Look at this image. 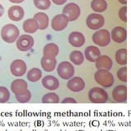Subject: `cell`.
<instances>
[{
  "mask_svg": "<svg viewBox=\"0 0 131 131\" xmlns=\"http://www.w3.org/2000/svg\"><path fill=\"white\" fill-rule=\"evenodd\" d=\"M116 75L119 81L123 82V83H126L127 82V67L126 66L121 67V68L117 71Z\"/></svg>",
  "mask_w": 131,
  "mask_h": 131,
  "instance_id": "cell-32",
  "label": "cell"
},
{
  "mask_svg": "<svg viewBox=\"0 0 131 131\" xmlns=\"http://www.w3.org/2000/svg\"><path fill=\"white\" fill-rule=\"evenodd\" d=\"M8 1L13 3H23L25 0H8Z\"/></svg>",
  "mask_w": 131,
  "mask_h": 131,
  "instance_id": "cell-36",
  "label": "cell"
},
{
  "mask_svg": "<svg viewBox=\"0 0 131 131\" xmlns=\"http://www.w3.org/2000/svg\"><path fill=\"white\" fill-rule=\"evenodd\" d=\"M22 29L26 33L28 34H33L37 31L39 29L38 22L34 18H29V19L25 20L23 24H22Z\"/></svg>",
  "mask_w": 131,
  "mask_h": 131,
  "instance_id": "cell-21",
  "label": "cell"
},
{
  "mask_svg": "<svg viewBox=\"0 0 131 131\" xmlns=\"http://www.w3.org/2000/svg\"><path fill=\"white\" fill-rule=\"evenodd\" d=\"M27 78L28 81L31 82V83H36V82H38L40 79H41L42 72H41V70L38 68H32L27 72Z\"/></svg>",
  "mask_w": 131,
  "mask_h": 131,
  "instance_id": "cell-27",
  "label": "cell"
},
{
  "mask_svg": "<svg viewBox=\"0 0 131 131\" xmlns=\"http://www.w3.org/2000/svg\"><path fill=\"white\" fill-rule=\"evenodd\" d=\"M34 5L40 10H47L51 5V0H33Z\"/></svg>",
  "mask_w": 131,
  "mask_h": 131,
  "instance_id": "cell-30",
  "label": "cell"
},
{
  "mask_svg": "<svg viewBox=\"0 0 131 131\" xmlns=\"http://www.w3.org/2000/svg\"><path fill=\"white\" fill-rule=\"evenodd\" d=\"M34 46V38L30 34H24L17 40V48L21 52H27Z\"/></svg>",
  "mask_w": 131,
  "mask_h": 131,
  "instance_id": "cell-8",
  "label": "cell"
},
{
  "mask_svg": "<svg viewBox=\"0 0 131 131\" xmlns=\"http://www.w3.org/2000/svg\"><path fill=\"white\" fill-rule=\"evenodd\" d=\"M112 98L115 102L125 103L127 102V87L125 85H118L112 91Z\"/></svg>",
  "mask_w": 131,
  "mask_h": 131,
  "instance_id": "cell-11",
  "label": "cell"
},
{
  "mask_svg": "<svg viewBox=\"0 0 131 131\" xmlns=\"http://www.w3.org/2000/svg\"><path fill=\"white\" fill-rule=\"evenodd\" d=\"M3 13H4V7H3L2 4H0V17H1Z\"/></svg>",
  "mask_w": 131,
  "mask_h": 131,
  "instance_id": "cell-37",
  "label": "cell"
},
{
  "mask_svg": "<svg viewBox=\"0 0 131 131\" xmlns=\"http://www.w3.org/2000/svg\"><path fill=\"white\" fill-rule=\"evenodd\" d=\"M118 2L122 5H126L127 4V0H118Z\"/></svg>",
  "mask_w": 131,
  "mask_h": 131,
  "instance_id": "cell-38",
  "label": "cell"
},
{
  "mask_svg": "<svg viewBox=\"0 0 131 131\" xmlns=\"http://www.w3.org/2000/svg\"><path fill=\"white\" fill-rule=\"evenodd\" d=\"M94 79L96 83L106 88L112 87L115 83L113 74L110 72V70L104 69H97V71L94 74Z\"/></svg>",
  "mask_w": 131,
  "mask_h": 131,
  "instance_id": "cell-1",
  "label": "cell"
},
{
  "mask_svg": "<svg viewBox=\"0 0 131 131\" xmlns=\"http://www.w3.org/2000/svg\"><path fill=\"white\" fill-rule=\"evenodd\" d=\"M16 96V99L18 102L20 103H27L29 102L31 99V92L30 90H27L26 92H24L21 94H18V95H15Z\"/></svg>",
  "mask_w": 131,
  "mask_h": 131,
  "instance_id": "cell-29",
  "label": "cell"
},
{
  "mask_svg": "<svg viewBox=\"0 0 131 131\" xmlns=\"http://www.w3.org/2000/svg\"><path fill=\"white\" fill-rule=\"evenodd\" d=\"M25 12L24 9L21 6L14 5L9 7L7 11V16L9 19L13 21H19L24 17Z\"/></svg>",
  "mask_w": 131,
  "mask_h": 131,
  "instance_id": "cell-15",
  "label": "cell"
},
{
  "mask_svg": "<svg viewBox=\"0 0 131 131\" xmlns=\"http://www.w3.org/2000/svg\"><path fill=\"white\" fill-rule=\"evenodd\" d=\"M59 53V48L54 43H49L43 49V56L50 58H56Z\"/></svg>",
  "mask_w": 131,
  "mask_h": 131,
  "instance_id": "cell-22",
  "label": "cell"
},
{
  "mask_svg": "<svg viewBox=\"0 0 131 131\" xmlns=\"http://www.w3.org/2000/svg\"><path fill=\"white\" fill-rule=\"evenodd\" d=\"M88 99L92 103L102 104L107 102L109 96L106 90L99 87H95L90 89L88 92Z\"/></svg>",
  "mask_w": 131,
  "mask_h": 131,
  "instance_id": "cell-3",
  "label": "cell"
},
{
  "mask_svg": "<svg viewBox=\"0 0 131 131\" xmlns=\"http://www.w3.org/2000/svg\"><path fill=\"white\" fill-rule=\"evenodd\" d=\"M86 24H87V27L89 29L93 30V31H96V30L101 29L104 26L105 18L100 13H91L87 17Z\"/></svg>",
  "mask_w": 131,
  "mask_h": 131,
  "instance_id": "cell-6",
  "label": "cell"
},
{
  "mask_svg": "<svg viewBox=\"0 0 131 131\" xmlns=\"http://www.w3.org/2000/svg\"><path fill=\"white\" fill-rule=\"evenodd\" d=\"M20 35V31L17 26L13 24H7L1 29V38L4 42L12 44L17 41Z\"/></svg>",
  "mask_w": 131,
  "mask_h": 131,
  "instance_id": "cell-2",
  "label": "cell"
},
{
  "mask_svg": "<svg viewBox=\"0 0 131 131\" xmlns=\"http://www.w3.org/2000/svg\"><path fill=\"white\" fill-rule=\"evenodd\" d=\"M28 89L27 83L24 79H15L11 83V91L15 95L21 94Z\"/></svg>",
  "mask_w": 131,
  "mask_h": 131,
  "instance_id": "cell-17",
  "label": "cell"
},
{
  "mask_svg": "<svg viewBox=\"0 0 131 131\" xmlns=\"http://www.w3.org/2000/svg\"><path fill=\"white\" fill-rule=\"evenodd\" d=\"M10 99V92L6 87L0 86V103H6Z\"/></svg>",
  "mask_w": 131,
  "mask_h": 131,
  "instance_id": "cell-31",
  "label": "cell"
},
{
  "mask_svg": "<svg viewBox=\"0 0 131 131\" xmlns=\"http://www.w3.org/2000/svg\"><path fill=\"white\" fill-rule=\"evenodd\" d=\"M107 7L106 0H92L91 2V8L95 13H102L107 9Z\"/></svg>",
  "mask_w": 131,
  "mask_h": 131,
  "instance_id": "cell-24",
  "label": "cell"
},
{
  "mask_svg": "<svg viewBox=\"0 0 131 131\" xmlns=\"http://www.w3.org/2000/svg\"><path fill=\"white\" fill-rule=\"evenodd\" d=\"M111 36L115 43H123L127 40V31L123 27H115L112 29Z\"/></svg>",
  "mask_w": 131,
  "mask_h": 131,
  "instance_id": "cell-13",
  "label": "cell"
},
{
  "mask_svg": "<svg viewBox=\"0 0 131 131\" xmlns=\"http://www.w3.org/2000/svg\"><path fill=\"white\" fill-rule=\"evenodd\" d=\"M61 102L63 103V104H69V103H71V104H76L77 101L74 98H73V97H66V98L63 99Z\"/></svg>",
  "mask_w": 131,
  "mask_h": 131,
  "instance_id": "cell-34",
  "label": "cell"
},
{
  "mask_svg": "<svg viewBox=\"0 0 131 131\" xmlns=\"http://www.w3.org/2000/svg\"><path fill=\"white\" fill-rule=\"evenodd\" d=\"M34 19H36L38 22L39 30H46L49 27L50 19L46 13H37L34 15Z\"/></svg>",
  "mask_w": 131,
  "mask_h": 131,
  "instance_id": "cell-23",
  "label": "cell"
},
{
  "mask_svg": "<svg viewBox=\"0 0 131 131\" xmlns=\"http://www.w3.org/2000/svg\"><path fill=\"white\" fill-rule=\"evenodd\" d=\"M92 40L96 46L100 47H106L111 43V32L106 29L96 30L95 33H93Z\"/></svg>",
  "mask_w": 131,
  "mask_h": 131,
  "instance_id": "cell-4",
  "label": "cell"
},
{
  "mask_svg": "<svg viewBox=\"0 0 131 131\" xmlns=\"http://www.w3.org/2000/svg\"><path fill=\"white\" fill-rule=\"evenodd\" d=\"M27 66L22 59H15L10 64V71L13 76L21 77L27 73Z\"/></svg>",
  "mask_w": 131,
  "mask_h": 131,
  "instance_id": "cell-10",
  "label": "cell"
},
{
  "mask_svg": "<svg viewBox=\"0 0 131 131\" xmlns=\"http://www.w3.org/2000/svg\"><path fill=\"white\" fill-rule=\"evenodd\" d=\"M75 73L74 66L69 61H63L57 66V73L63 80H69L73 78Z\"/></svg>",
  "mask_w": 131,
  "mask_h": 131,
  "instance_id": "cell-5",
  "label": "cell"
},
{
  "mask_svg": "<svg viewBox=\"0 0 131 131\" xmlns=\"http://www.w3.org/2000/svg\"><path fill=\"white\" fill-rule=\"evenodd\" d=\"M119 17L122 21L126 22L127 21V7L125 5H124L123 7H121V8L119 9Z\"/></svg>",
  "mask_w": 131,
  "mask_h": 131,
  "instance_id": "cell-33",
  "label": "cell"
},
{
  "mask_svg": "<svg viewBox=\"0 0 131 131\" xmlns=\"http://www.w3.org/2000/svg\"><path fill=\"white\" fill-rule=\"evenodd\" d=\"M84 54L80 50H73L69 54V59L71 63L76 66L83 64V63L84 62Z\"/></svg>",
  "mask_w": 131,
  "mask_h": 131,
  "instance_id": "cell-25",
  "label": "cell"
},
{
  "mask_svg": "<svg viewBox=\"0 0 131 131\" xmlns=\"http://www.w3.org/2000/svg\"><path fill=\"white\" fill-rule=\"evenodd\" d=\"M41 83L45 88L50 91H54L59 87V81L53 75H47L41 79Z\"/></svg>",
  "mask_w": 131,
  "mask_h": 131,
  "instance_id": "cell-16",
  "label": "cell"
},
{
  "mask_svg": "<svg viewBox=\"0 0 131 131\" xmlns=\"http://www.w3.org/2000/svg\"><path fill=\"white\" fill-rule=\"evenodd\" d=\"M86 87L85 82L80 77H73L68 80L67 88L73 92H80L83 91Z\"/></svg>",
  "mask_w": 131,
  "mask_h": 131,
  "instance_id": "cell-12",
  "label": "cell"
},
{
  "mask_svg": "<svg viewBox=\"0 0 131 131\" xmlns=\"http://www.w3.org/2000/svg\"><path fill=\"white\" fill-rule=\"evenodd\" d=\"M40 65L46 72L50 73L55 69L56 65H57V60H56V58L43 56L40 59Z\"/></svg>",
  "mask_w": 131,
  "mask_h": 131,
  "instance_id": "cell-20",
  "label": "cell"
},
{
  "mask_svg": "<svg viewBox=\"0 0 131 131\" xmlns=\"http://www.w3.org/2000/svg\"><path fill=\"white\" fill-rule=\"evenodd\" d=\"M62 13H63L67 17H68L69 21H74L80 17L81 8L77 3H69L63 7Z\"/></svg>",
  "mask_w": 131,
  "mask_h": 131,
  "instance_id": "cell-7",
  "label": "cell"
},
{
  "mask_svg": "<svg viewBox=\"0 0 131 131\" xmlns=\"http://www.w3.org/2000/svg\"><path fill=\"white\" fill-rule=\"evenodd\" d=\"M115 61L119 65L125 66L127 64V50L125 48H121L115 52Z\"/></svg>",
  "mask_w": 131,
  "mask_h": 131,
  "instance_id": "cell-26",
  "label": "cell"
},
{
  "mask_svg": "<svg viewBox=\"0 0 131 131\" xmlns=\"http://www.w3.org/2000/svg\"><path fill=\"white\" fill-rule=\"evenodd\" d=\"M100 55H101V51L97 46H89L84 50V56L86 59L91 63H95L97 58Z\"/></svg>",
  "mask_w": 131,
  "mask_h": 131,
  "instance_id": "cell-18",
  "label": "cell"
},
{
  "mask_svg": "<svg viewBox=\"0 0 131 131\" xmlns=\"http://www.w3.org/2000/svg\"><path fill=\"white\" fill-rule=\"evenodd\" d=\"M68 17L63 13L58 14L54 16L51 20V27L55 31H61L64 30L69 25Z\"/></svg>",
  "mask_w": 131,
  "mask_h": 131,
  "instance_id": "cell-9",
  "label": "cell"
},
{
  "mask_svg": "<svg viewBox=\"0 0 131 131\" xmlns=\"http://www.w3.org/2000/svg\"><path fill=\"white\" fill-rule=\"evenodd\" d=\"M41 102L43 103H59V96L55 92H48L42 96Z\"/></svg>",
  "mask_w": 131,
  "mask_h": 131,
  "instance_id": "cell-28",
  "label": "cell"
},
{
  "mask_svg": "<svg viewBox=\"0 0 131 131\" xmlns=\"http://www.w3.org/2000/svg\"><path fill=\"white\" fill-rule=\"evenodd\" d=\"M96 68L97 69H104L107 70H111L113 66V61L108 55H102L101 54L95 62Z\"/></svg>",
  "mask_w": 131,
  "mask_h": 131,
  "instance_id": "cell-19",
  "label": "cell"
},
{
  "mask_svg": "<svg viewBox=\"0 0 131 131\" xmlns=\"http://www.w3.org/2000/svg\"><path fill=\"white\" fill-rule=\"evenodd\" d=\"M52 2L56 5H63L67 2V0H52Z\"/></svg>",
  "mask_w": 131,
  "mask_h": 131,
  "instance_id": "cell-35",
  "label": "cell"
},
{
  "mask_svg": "<svg viewBox=\"0 0 131 131\" xmlns=\"http://www.w3.org/2000/svg\"><path fill=\"white\" fill-rule=\"evenodd\" d=\"M86 38L84 35L79 31H73L69 36V42L73 47L79 48L85 44Z\"/></svg>",
  "mask_w": 131,
  "mask_h": 131,
  "instance_id": "cell-14",
  "label": "cell"
}]
</instances>
